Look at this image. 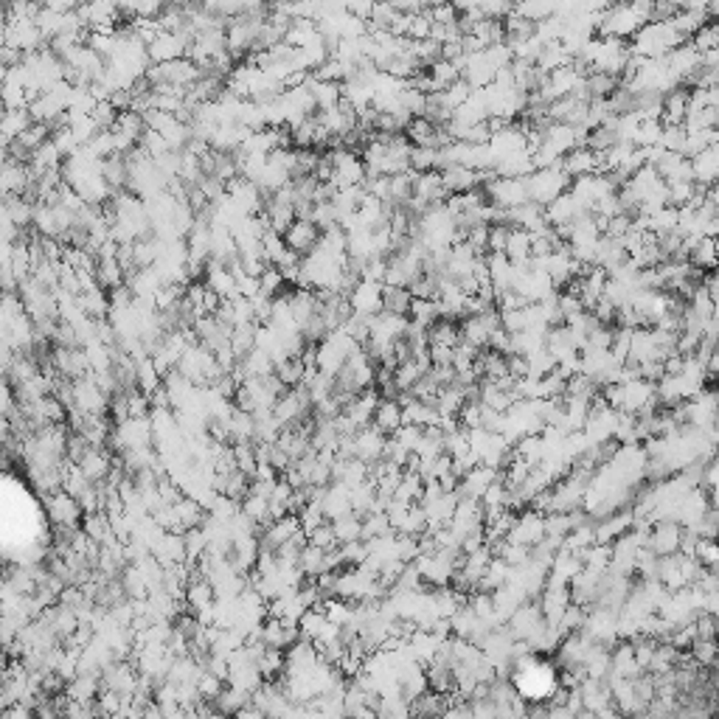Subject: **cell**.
Here are the masks:
<instances>
[{
    "instance_id": "obj_1",
    "label": "cell",
    "mask_w": 719,
    "mask_h": 719,
    "mask_svg": "<svg viewBox=\"0 0 719 719\" xmlns=\"http://www.w3.org/2000/svg\"><path fill=\"white\" fill-rule=\"evenodd\" d=\"M321 236H324V230H321L315 222L295 220V225L284 233V242H287V247H289L292 253H298V256H304V259H307L309 253H315V250H318Z\"/></svg>"
},
{
    "instance_id": "obj_2",
    "label": "cell",
    "mask_w": 719,
    "mask_h": 719,
    "mask_svg": "<svg viewBox=\"0 0 719 719\" xmlns=\"http://www.w3.org/2000/svg\"><path fill=\"white\" fill-rule=\"evenodd\" d=\"M276 377L284 383V385H301L307 377H309V368L304 366L301 357H284L276 363Z\"/></svg>"
},
{
    "instance_id": "obj_3",
    "label": "cell",
    "mask_w": 719,
    "mask_h": 719,
    "mask_svg": "<svg viewBox=\"0 0 719 719\" xmlns=\"http://www.w3.org/2000/svg\"><path fill=\"white\" fill-rule=\"evenodd\" d=\"M410 309V292H405V287H385L383 289V312L402 318Z\"/></svg>"
},
{
    "instance_id": "obj_4",
    "label": "cell",
    "mask_w": 719,
    "mask_h": 719,
    "mask_svg": "<svg viewBox=\"0 0 719 719\" xmlns=\"http://www.w3.org/2000/svg\"><path fill=\"white\" fill-rule=\"evenodd\" d=\"M399 422V408L393 405V402H385L383 408H380V425L390 430V425H396Z\"/></svg>"
}]
</instances>
